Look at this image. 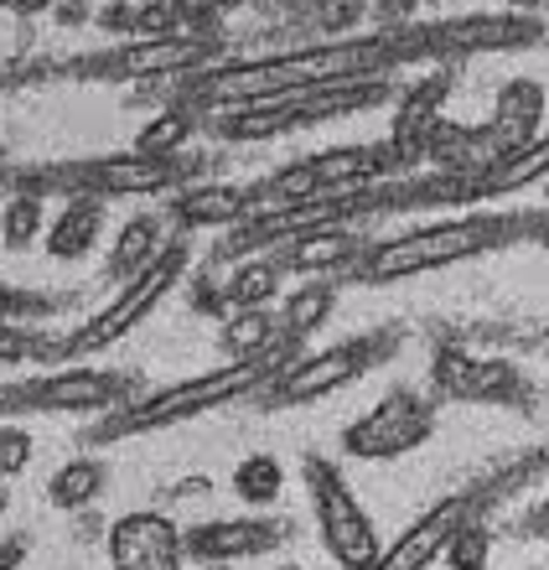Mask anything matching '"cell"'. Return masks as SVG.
Segmentation results:
<instances>
[{"mask_svg":"<svg viewBox=\"0 0 549 570\" xmlns=\"http://www.w3.org/2000/svg\"><path fill=\"white\" fill-rule=\"evenodd\" d=\"M394 73V42L389 31L373 37H316V42L285 47L269 58H244L228 68H203L182 78V99L193 109H228L249 99H285L342 78H389Z\"/></svg>","mask_w":549,"mask_h":570,"instance_id":"6da1fadb","label":"cell"},{"mask_svg":"<svg viewBox=\"0 0 549 570\" xmlns=\"http://www.w3.org/2000/svg\"><path fill=\"white\" fill-rule=\"evenodd\" d=\"M296 353H301V343H291V337L281 332L275 343L259 347V353H249V358H228L223 368H208V374H193V379L166 384V390L135 394L130 405L105 410V415L84 431V446H109V441H125V435L166 431V425L213 415V410L234 405V400H254V394H265V384L281 374Z\"/></svg>","mask_w":549,"mask_h":570,"instance_id":"7a4b0ae2","label":"cell"},{"mask_svg":"<svg viewBox=\"0 0 549 570\" xmlns=\"http://www.w3.org/2000/svg\"><path fill=\"white\" fill-rule=\"evenodd\" d=\"M529 228H535V213H461V218H445V224L410 228V234L369 244L357 255L353 275L363 285H394V281H410V275L451 271L461 259L523 244Z\"/></svg>","mask_w":549,"mask_h":570,"instance_id":"3957f363","label":"cell"},{"mask_svg":"<svg viewBox=\"0 0 549 570\" xmlns=\"http://www.w3.org/2000/svg\"><path fill=\"white\" fill-rule=\"evenodd\" d=\"M197 161L182 156H84V161H47L16 171L11 187L31 197H94V203H115V197H161L182 193L193 181Z\"/></svg>","mask_w":549,"mask_h":570,"instance_id":"277c9868","label":"cell"},{"mask_svg":"<svg viewBox=\"0 0 549 570\" xmlns=\"http://www.w3.org/2000/svg\"><path fill=\"white\" fill-rule=\"evenodd\" d=\"M223 52V37L208 27L177 31V37H125L115 47L84 52V58L37 62L31 73L42 78H73V83H140V78H187L203 73Z\"/></svg>","mask_w":549,"mask_h":570,"instance_id":"5b68a950","label":"cell"},{"mask_svg":"<svg viewBox=\"0 0 549 570\" xmlns=\"http://www.w3.org/2000/svg\"><path fill=\"white\" fill-rule=\"evenodd\" d=\"M545 472H549V456H519V462H508V466H498V472H488V478H477V482H467V488H457V493H445L441 503H431L389 550H379V560H373L369 570H431L435 560L445 556L451 534H457L467 519H482L488 503L519 493L523 482L545 478Z\"/></svg>","mask_w":549,"mask_h":570,"instance_id":"8992f818","label":"cell"},{"mask_svg":"<svg viewBox=\"0 0 549 570\" xmlns=\"http://www.w3.org/2000/svg\"><path fill=\"white\" fill-rule=\"evenodd\" d=\"M187 265H193V244H187V239H166L161 255L150 259L135 281L119 285L115 301H109L105 312H94L84 327L62 332L58 343H42V363H52V368H58V363H78V358H89V353L115 347L119 337H130V332L140 327V322H146V316L182 285Z\"/></svg>","mask_w":549,"mask_h":570,"instance_id":"52a82bcc","label":"cell"},{"mask_svg":"<svg viewBox=\"0 0 549 570\" xmlns=\"http://www.w3.org/2000/svg\"><path fill=\"white\" fill-rule=\"evenodd\" d=\"M394 94L389 78H342V83H322L306 94H285V99H249V105H228L218 120L223 140H269V136H291L306 125H327L342 115H363L379 109Z\"/></svg>","mask_w":549,"mask_h":570,"instance_id":"ba28073f","label":"cell"},{"mask_svg":"<svg viewBox=\"0 0 549 570\" xmlns=\"http://www.w3.org/2000/svg\"><path fill=\"white\" fill-rule=\"evenodd\" d=\"M410 166L389 140H369V146H332L316 156L269 171L265 181L249 187V213L254 208H275V203H301V197H322V193H353V187H373V181L404 177Z\"/></svg>","mask_w":549,"mask_h":570,"instance_id":"9c48e42d","label":"cell"},{"mask_svg":"<svg viewBox=\"0 0 549 570\" xmlns=\"http://www.w3.org/2000/svg\"><path fill=\"white\" fill-rule=\"evenodd\" d=\"M549 31L539 16H445V21H431V27H410L404 21L400 31H389L394 42V68L404 62H461L477 58V52H519V47H539Z\"/></svg>","mask_w":549,"mask_h":570,"instance_id":"30bf717a","label":"cell"},{"mask_svg":"<svg viewBox=\"0 0 549 570\" xmlns=\"http://www.w3.org/2000/svg\"><path fill=\"white\" fill-rule=\"evenodd\" d=\"M301 482H306V498H312V513H316V534L327 544V556L337 560L342 570H369L379 560V534H373V519L369 509L357 503V493L347 488L342 466L327 462L306 451L301 456Z\"/></svg>","mask_w":549,"mask_h":570,"instance_id":"8fae6325","label":"cell"},{"mask_svg":"<svg viewBox=\"0 0 549 570\" xmlns=\"http://www.w3.org/2000/svg\"><path fill=\"white\" fill-rule=\"evenodd\" d=\"M135 400V379L130 374H109V368H47L31 379H11L0 384V421L6 415H68V410H119Z\"/></svg>","mask_w":549,"mask_h":570,"instance_id":"7c38bea8","label":"cell"},{"mask_svg":"<svg viewBox=\"0 0 549 570\" xmlns=\"http://www.w3.org/2000/svg\"><path fill=\"white\" fill-rule=\"evenodd\" d=\"M389 347H394L389 337H342V343L316 347V353H296V358L265 384L259 400H265L269 410L316 405V400L347 390L353 379H363L379 358H389Z\"/></svg>","mask_w":549,"mask_h":570,"instance_id":"4fadbf2b","label":"cell"},{"mask_svg":"<svg viewBox=\"0 0 549 570\" xmlns=\"http://www.w3.org/2000/svg\"><path fill=\"white\" fill-rule=\"evenodd\" d=\"M435 435V400L420 390H389L369 415L342 425V451L357 462H389L404 451L425 446Z\"/></svg>","mask_w":549,"mask_h":570,"instance_id":"5bb4252c","label":"cell"},{"mask_svg":"<svg viewBox=\"0 0 549 570\" xmlns=\"http://www.w3.org/2000/svg\"><path fill=\"white\" fill-rule=\"evenodd\" d=\"M291 540L285 519H208V524L182 529V556L193 566H234V560L269 556Z\"/></svg>","mask_w":549,"mask_h":570,"instance_id":"9a60e30c","label":"cell"},{"mask_svg":"<svg viewBox=\"0 0 549 570\" xmlns=\"http://www.w3.org/2000/svg\"><path fill=\"white\" fill-rule=\"evenodd\" d=\"M431 379L441 400H482V405H519V400H529V384L519 379L513 363L472 358L461 347H435Z\"/></svg>","mask_w":549,"mask_h":570,"instance_id":"2e32d148","label":"cell"},{"mask_svg":"<svg viewBox=\"0 0 549 570\" xmlns=\"http://www.w3.org/2000/svg\"><path fill=\"white\" fill-rule=\"evenodd\" d=\"M182 529L166 513L135 509L109 524V566L115 570H182Z\"/></svg>","mask_w":549,"mask_h":570,"instance_id":"e0dca14e","label":"cell"},{"mask_svg":"<svg viewBox=\"0 0 549 570\" xmlns=\"http://www.w3.org/2000/svg\"><path fill=\"white\" fill-rule=\"evenodd\" d=\"M457 89V62H441L431 78H415L410 89L400 94V109H394V136L389 146L404 156V166L425 161V146H431L435 125H441V105Z\"/></svg>","mask_w":549,"mask_h":570,"instance_id":"ac0fdd59","label":"cell"},{"mask_svg":"<svg viewBox=\"0 0 549 570\" xmlns=\"http://www.w3.org/2000/svg\"><path fill=\"white\" fill-rule=\"evenodd\" d=\"M545 177H549V130H539L535 140H523V146H513L492 166H482V171L467 181V203L523 193V187H535V181H545Z\"/></svg>","mask_w":549,"mask_h":570,"instance_id":"d6986e66","label":"cell"},{"mask_svg":"<svg viewBox=\"0 0 549 570\" xmlns=\"http://www.w3.org/2000/svg\"><path fill=\"white\" fill-rule=\"evenodd\" d=\"M363 249H369V244L357 239L353 228H322V234L281 244L275 259L285 265V275H342V271H353Z\"/></svg>","mask_w":549,"mask_h":570,"instance_id":"ffe728a7","label":"cell"},{"mask_svg":"<svg viewBox=\"0 0 549 570\" xmlns=\"http://www.w3.org/2000/svg\"><path fill=\"white\" fill-rule=\"evenodd\" d=\"M171 218L187 228H234L238 218H249V187H228V181H187L182 193H171Z\"/></svg>","mask_w":549,"mask_h":570,"instance_id":"44dd1931","label":"cell"},{"mask_svg":"<svg viewBox=\"0 0 549 570\" xmlns=\"http://www.w3.org/2000/svg\"><path fill=\"white\" fill-rule=\"evenodd\" d=\"M166 218L161 213H135V218H125L115 234V244H109V281H135V275L146 271L150 259L166 249Z\"/></svg>","mask_w":549,"mask_h":570,"instance_id":"7402d4cb","label":"cell"},{"mask_svg":"<svg viewBox=\"0 0 549 570\" xmlns=\"http://www.w3.org/2000/svg\"><path fill=\"white\" fill-rule=\"evenodd\" d=\"M285 265L275 255H249L234 265V281L223 285V306L228 312H269V301L281 296Z\"/></svg>","mask_w":549,"mask_h":570,"instance_id":"603a6c76","label":"cell"},{"mask_svg":"<svg viewBox=\"0 0 549 570\" xmlns=\"http://www.w3.org/2000/svg\"><path fill=\"white\" fill-rule=\"evenodd\" d=\"M332 306H337V275H312L281 301V332L291 343H306L316 327H327Z\"/></svg>","mask_w":549,"mask_h":570,"instance_id":"cb8c5ba5","label":"cell"},{"mask_svg":"<svg viewBox=\"0 0 549 570\" xmlns=\"http://www.w3.org/2000/svg\"><path fill=\"white\" fill-rule=\"evenodd\" d=\"M99 234H105V203H94V197H68L62 218L52 224V234H47V255L84 259L94 244H99Z\"/></svg>","mask_w":549,"mask_h":570,"instance_id":"d4e9b609","label":"cell"},{"mask_svg":"<svg viewBox=\"0 0 549 570\" xmlns=\"http://www.w3.org/2000/svg\"><path fill=\"white\" fill-rule=\"evenodd\" d=\"M99 493H109V466L99 456H73V462H62L52 478H47V503L52 509H89L99 503Z\"/></svg>","mask_w":549,"mask_h":570,"instance_id":"484cf974","label":"cell"},{"mask_svg":"<svg viewBox=\"0 0 549 570\" xmlns=\"http://www.w3.org/2000/svg\"><path fill=\"white\" fill-rule=\"evenodd\" d=\"M285 493V466L275 451H249L244 462L234 466V498L249 503V509H275Z\"/></svg>","mask_w":549,"mask_h":570,"instance_id":"4316f807","label":"cell"},{"mask_svg":"<svg viewBox=\"0 0 549 570\" xmlns=\"http://www.w3.org/2000/svg\"><path fill=\"white\" fill-rule=\"evenodd\" d=\"M193 136H197V109L177 105V109H166V115H156L150 125H140V136H135L130 150H140V156H182V150L193 146Z\"/></svg>","mask_w":549,"mask_h":570,"instance_id":"83f0119b","label":"cell"},{"mask_svg":"<svg viewBox=\"0 0 549 570\" xmlns=\"http://www.w3.org/2000/svg\"><path fill=\"white\" fill-rule=\"evenodd\" d=\"M275 337H281L275 312H228V322H223V347H228L234 358H249V353L269 347Z\"/></svg>","mask_w":549,"mask_h":570,"instance_id":"f1b7e54d","label":"cell"},{"mask_svg":"<svg viewBox=\"0 0 549 570\" xmlns=\"http://www.w3.org/2000/svg\"><path fill=\"white\" fill-rule=\"evenodd\" d=\"M42 224H47L42 197H31V193H11L6 213H0V244H6V249H27V244H37Z\"/></svg>","mask_w":549,"mask_h":570,"instance_id":"f546056e","label":"cell"},{"mask_svg":"<svg viewBox=\"0 0 549 570\" xmlns=\"http://www.w3.org/2000/svg\"><path fill=\"white\" fill-rule=\"evenodd\" d=\"M441 566L445 570H488L492 566V529L482 524V519H467V524L451 534V544H445Z\"/></svg>","mask_w":549,"mask_h":570,"instance_id":"4dcf8cb0","label":"cell"},{"mask_svg":"<svg viewBox=\"0 0 549 570\" xmlns=\"http://www.w3.org/2000/svg\"><path fill=\"white\" fill-rule=\"evenodd\" d=\"M62 301L31 291V285H11L0 281V322H37V316H52Z\"/></svg>","mask_w":549,"mask_h":570,"instance_id":"1f68e13d","label":"cell"},{"mask_svg":"<svg viewBox=\"0 0 549 570\" xmlns=\"http://www.w3.org/2000/svg\"><path fill=\"white\" fill-rule=\"evenodd\" d=\"M182 31V16L171 0H146L130 11V31L125 37H177Z\"/></svg>","mask_w":549,"mask_h":570,"instance_id":"d6a6232c","label":"cell"},{"mask_svg":"<svg viewBox=\"0 0 549 570\" xmlns=\"http://www.w3.org/2000/svg\"><path fill=\"white\" fill-rule=\"evenodd\" d=\"M31 451H37V441H31L27 425L0 421V482H6V478H21V472L31 466Z\"/></svg>","mask_w":549,"mask_h":570,"instance_id":"836d02e7","label":"cell"},{"mask_svg":"<svg viewBox=\"0 0 549 570\" xmlns=\"http://www.w3.org/2000/svg\"><path fill=\"white\" fill-rule=\"evenodd\" d=\"M42 332L27 327V322H0V368H16L27 358H42Z\"/></svg>","mask_w":549,"mask_h":570,"instance_id":"e575fe53","label":"cell"},{"mask_svg":"<svg viewBox=\"0 0 549 570\" xmlns=\"http://www.w3.org/2000/svg\"><path fill=\"white\" fill-rule=\"evenodd\" d=\"M31 556V534H6L0 540V570H21Z\"/></svg>","mask_w":549,"mask_h":570,"instance_id":"d590c367","label":"cell"},{"mask_svg":"<svg viewBox=\"0 0 549 570\" xmlns=\"http://www.w3.org/2000/svg\"><path fill=\"white\" fill-rule=\"evenodd\" d=\"M523 534H529V540H549V498L523 513Z\"/></svg>","mask_w":549,"mask_h":570,"instance_id":"8d00e7d4","label":"cell"},{"mask_svg":"<svg viewBox=\"0 0 549 570\" xmlns=\"http://www.w3.org/2000/svg\"><path fill=\"white\" fill-rule=\"evenodd\" d=\"M171 6H177L182 27H203V21H208V11H213V0H171Z\"/></svg>","mask_w":549,"mask_h":570,"instance_id":"74e56055","label":"cell"},{"mask_svg":"<svg viewBox=\"0 0 549 570\" xmlns=\"http://www.w3.org/2000/svg\"><path fill=\"white\" fill-rule=\"evenodd\" d=\"M379 11H384L389 21H400V27H404V21H410V11H415V0H379Z\"/></svg>","mask_w":549,"mask_h":570,"instance_id":"f35d334b","label":"cell"},{"mask_svg":"<svg viewBox=\"0 0 549 570\" xmlns=\"http://www.w3.org/2000/svg\"><path fill=\"white\" fill-rule=\"evenodd\" d=\"M529 244H539L549 255V213H535V228H529Z\"/></svg>","mask_w":549,"mask_h":570,"instance_id":"ab89813d","label":"cell"},{"mask_svg":"<svg viewBox=\"0 0 549 570\" xmlns=\"http://www.w3.org/2000/svg\"><path fill=\"white\" fill-rule=\"evenodd\" d=\"M6 6H11L16 16H37V11H52L58 0H6Z\"/></svg>","mask_w":549,"mask_h":570,"instance_id":"60d3db41","label":"cell"},{"mask_svg":"<svg viewBox=\"0 0 549 570\" xmlns=\"http://www.w3.org/2000/svg\"><path fill=\"white\" fill-rule=\"evenodd\" d=\"M549 0H508V11H519V16H539Z\"/></svg>","mask_w":549,"mask_h":570,"instance_id":"b9f144b4","label":"cell"},{"mask_svg":"<svg viewBox=\"0 0 549 570\" xmlns=\"http://www.w3.org/2000/svg\"><path fill=\"white\" fill-rule=\"evenodd\" d=\"M6 509H11V493H6V482H0V519H6Z\"/></svg>","mask_w":549,"mask_h":570,"instance_id":"7bdbcfd3","label":"cell"},{"mask_svg":"<svg viewBox=\"0 0 549 570\" xmlns=\"http://www.w3.org/2000/svg\"><path fill=\"white\" fill-rule=\"evenodd\" d=\"M228 6H244V0H213V11H228Z\"/></svg>","mask_w":549,"mask_h":570,"instance_id":"ee69618b","label":"cell"},{"mask_svg":"<svg viewBox=\"0 0 549 570\" xmlns=\"http://www.w3.org/2000/svg\"><path fill=\"white\" fill-rule=\"evenodd\" d=\"M197 570H234V566H197Z\"/></svg>","mask_w":549,"mask_h":570,"instance_id":"f6af8a7d","label":"cell"},{"mask_svg":"<svg viewBox=\"0 0 549 570\" xmlns=\"http://www.w3.org/2000/svg\"><path fill=\"white\" fill-rule=\"evenodd\" d=\"M275 570H301V566H275Z\"/></svg>","mask_w":549,"mask_h":570,"instance_id":"bcb514c9","label":"cell"},{"mask_svg":"<svg viewBox=\"0 0 549 570\" xmlns=\"http://www.w3.org/2000/svg\"><path fill=\"white\" fill-rule=\"evenodd\" d=\"M545 187H549V177H545Z\"/></svg>","mask_w":549,"mask_h":570,"instance_id":"7dc6e473","label":"cell"}]
</instances>
